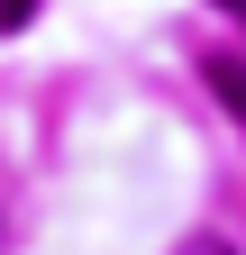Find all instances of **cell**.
<instances>
[{
  "mask_svg": "<svg viewBox=\"0 0 246 255\" xmlns=\"http://www.w3.org/2000/svg\"><path fill=\"white\" fill-rule=\"evenodd\" d=\"M201 73H210V91L228 101V119L246 128V55H201Z\"/></svg>",
  "mask_w": 246,
  "mask_h": 255,
  "instance_id": "6da1fadb",
  "label": "cell"
},
{
  "mask_svg": "<svg viewBox=\"0 0 246 255\" xmlns=\"http://www.w3.org/2000/svg\"><path fill=\"white\" fill-rule=\"evenodd\" d=\"M182 255H237L228 237H182Z\"/></svg>",
  "mask_w": 246,
  "mask_h": 255,
  "instance_id": "7a4b0ae2",
  "label": "cell"
},
{
  "mask_svg": "<svg viewBox=\"0 0 246 255\" xmlns=\"http://www.w3.org/2000/svg\"><path fill=\"white\" fill-rule=\"evenodd\" d=\"M27 9H37V0H0V27H27Z\"/></svg>",
  "mask_w": 246,
  "mask_h": 255,
  "instance_id": "3957f363",
  "label": "cell"
}]
</instances>
